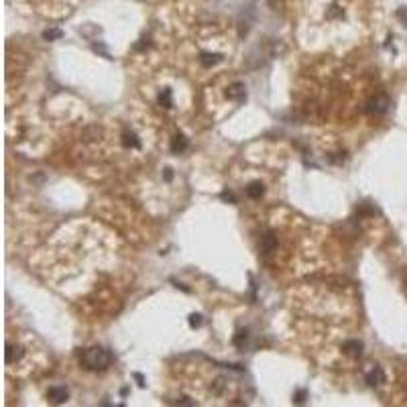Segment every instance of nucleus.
<instances>
[{"mask_svg":"<svg viewBox=\"0 0 407 407\" xmlns=\"http://www.w3.org/2000/svg\"><path fill=\"white\" fill-rule=\"evenodd\" d=\"M35 355H41V352L33 350L31 340H23V338L12 340V338H8V342H6V369L8 371L17 369L19 375L31 373L35 369L33 362H31V358H35Z\"/></svg>","mask_w":407,"mask_h":407,"instance_id":"nucleus-1","label":"nucleus"},{"mask_svg":"<svg viewBox=\"0 0 407 407\" xmlns=\"http://www.w3.org/2000/svg\"><path fill=\"white\" fill-rule=\"evenodd\" d=\"M110 362H112L110 352L104 350V348H100V346L88 348L84 355H81V364H84L86 369H92V371H102Z\"/></svg>","mask_w":407,"mask_h":407,"instance_id":"nucleus-2","label":"nucleus"},{"mask_svg":"<svg viewBox=\"0 0 407 407\" xmlns=\"http://www.w3.org/2000/svg\"><path fill=\"white\" fill-rule=\"evenodd\" d=\"M47 395H49V399H51V401H55V403H63V401L67 399V389H65V387H51Z\"/></svg>","mask_w":407,"mask_h":407,"instance_id":"nucleus-3","label":"nucleus"},{"mask_svg":"<svg viewBox=\"0 0 407 407\" xmlns=\"http://www.w3.org/2000/svg\"><path fill=\"white\" fill-rule=\"evenodd\" d=\"M55 37H61V31H47L45 33V39H55Z\"/></svg>","mask_w":407,"mask_h":407,"instance_id":"nucleus-4","label":"nucleus"}]
</instances>
